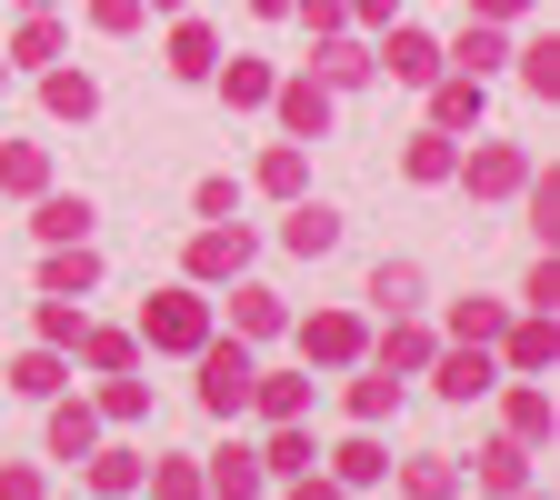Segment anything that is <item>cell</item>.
<instances>
[{"label":"cell","mask_w":560,"mask_h":500,"mask_svg":"<svg viewBox=\"0 0 560 500\" xmlns=\"http://www.w3.org/2000/svg\"><path fill=\"white\" fill-rule=\"evenodd\" d=\"M190 361H200V410H210V420H241V410H250V371H260L250 340H221V330H210Z\"/></svg>","instance_id":"1"},{"label":"cell","mask_w":560,"mask_h":500,"mask_svg":"<svg viewBox=\"0 0 560 500\" xmlns=\"http://www.w3.org/2000/svg\"><path fill=\"white\" fill-rule=\"evenodd\" d=\"M200 340H210V301L190 291V280H171L161 301H140V350H180V361H190Z\"/></svg>","instance_id":"2"},{"label":"cell","mask_w":560,"mask_h":500,"mask_svg":"<svg viewBox=\"0 0 560 500\" xmlns=\"http://www.w3.org/2000/svg\"><path fill=\"white\" fill-rule=\"evenodd\" d=\"M301 361H320V371H361V361H371V330L350 321V311H311V321H301Z\"/></svg>","instance_id":"3"},{"label":"cell","mask_w":560,"mask_h":500,"mask_svg":"<svg viewBox=\"0 0 560 500\" xmlns=\"http://www.w3.org/2000/svg\"><path fill=\"white\" fill-rule=\"evenodd\" d=\"M431 391H441V400H490V391H501V361L470 350V340H441V350H431Z\"/></svg>","instance_id":"4"},{"label":"cell","mask_w":560,"mask_h":500,"mask_svg":"<svg viewBox=\"0 0 560 500\" xmlns=\"http://www.w3.org/2000/svg\"><path fill=\"white\" fill-rule=\"evenodd\" d=\"M250 270V231L241 221H210L200 241H190V291H210V280H241Z\"/></svg>","instance_id":"5"},{"label":"cell","mask_w":560,"mask_h":500,"mask_svg":"<svg viewBox=\"0 0 560 500\" xmlns=\"http://www.w3.org/2000/svg\"><path fill=\"white\" fill-rule=\"evenodd\" d=\"M451 171H460L480 200H511V190L530 181V151H511V140H480V151H470V161H451Z\"/></svg>","instance_id":"6"},{"label":"cell","mask_w":560,"mask_h":500,"mask_svg":"<svg viewBox=\"0 0 560 500\" xmlns=\"http://www.w3.org/2000/svg\"><path fill=\"white\" fill-rule=\"evenodd\" d=\"M40 441H50V461H91V451H101V410H91L81 391H60V400H50V431H40Z\"/></svg>","instance_id":"7"},{"label":"cell","mask_w":560,"mask_h":500,"mask_svg":"<svg viewBox=\"0 0 560 500\" xmlns=\"http://www.w3.org/2000/svg\"><path fill=\"white\" fill-rule=\"evenodd\" d=\"M431 350H441V330H431V321H420V311H400V321H390V330L371 340V361L410 381V371H431Z\"/></svg>","instance_id":"8"},{"label":"cell","mask_w":560,"mask_h":500,"mask_svg":"<svg viewBox=\"0 0 560 500\" xmlns=\"http://www.w3.org/2000/svg\"><path fill=\"white\" fill-rule=\"evenodd\" d=\"M550 361H560V330H550V311H530V321H511V330H501V371L540 381Z\"/></svg>","instance_id":"9"},{"label":"cell","mask_w":560,"mask_h":500,"mask_svg":"<svg viewBox=\"0 0 560 500\" xmlns=\"http://www.w3.org/2000/svg\"><path fill=\"white\" fill-rule=\"evenodd\" d=\"M460 480H480L490 500H511V490H530V451L501 431V441H480V451H470V470H460Z\"/></svg>","instance_id":"10"},{"label":"cell","mask_w":560,"mask_h":500,"mask_svg":"<svg viewBox=\"0 0 560 500\" xmlns=\"http://www.w3.org/2000/svg\"><path fill=\"white\" fill-rule=\"evenodd\" d=\"M311 400H320L311 371H250V410L260 420H311Z\"/></svg>","instance_id":"11"},{"label":"cell","mask_w":560,"mask_h":500,"mask_svg":"<svg viewBox=\"0 0 560 500\" xmlns=\"http://www.w3.org/2000/svg\"><path fill=\"white\" fill-rule=\"evenodd\" d=\"M40 291H50V301H91V291H101V251H91V241H60V251L40 260Z\"/></svg>","instance_id":"12"},{"label":"cell","mask_w":560,"mask_h":500,"mask_svg":"<svg viewBox=\"0 0 560 500\" xmlns=\"http://www.w3.org/2000/svg\"><path fill=\"white\" fill-rule=\"evenodd\" d=\"M270 101H280V130H291V140H320L330 130V91L311 81V70H301V81H270Z\"/></svg>","instance_id":"13"},{"label":"cell","mask_w":560,"mask_h":500,"mask_svg":"<svg viewBox=\"0 0 560 500\" xmlns=\"http://www.w3.org/2000/svg\"><path fill=\"white\" fill-rule=\"evenodd\" d=\"M501 431H511L521 451H550V431H560V410H550V391H540V381H521V391L501 400Z\"/></svg>","instance_id":"14"},{"label":"cell","mask_w":560,"mask_h":500,"mask_svg":"<svg viewBox=\"0 0 560 500\" xmlns=\"http://www.w3.org/2000/svg\"><path fill=\"white\" fill-rule=\"evenodd\" d=\"M91 221H101V210H91L81 190H40V210H31L40 251H60V241H91Z\"/></svg>","instance_id":"15"},{"label":"cell","mask_w":560,"mask_h":500,"mask_svg":"<svg viewBox=\"0 0 560 500\" xmlns=\"http://www.w3.org/2000/svg\"><path fill=\"white\" fill-rule=\"evenodd\" d=\"M371 70H390V81H420V91H431V81H441V50L420 40V31H400V21H390V40L371 50Z\"/></svg>","instance_id":"16"},{"label":"cell","mask_w":560,"mask_h":500,"mask_svg":"<svg viewBox=\"0 0 560 500\" xmlns=\"http://www.w3.org/2000/svg\"><path fill=\"white\" fill-rule=\"evenodd\" d=\"M280 251H301V260L340 251V210H330V200H291V221H280Z\"/></svg>","instance_id":"17"},{"label":"cell","mask_w":560,"mask_h":500,"mask_svg":"<svg viewBox=\"0 0 560 500\" xmlns=\"http://www.w3.org/2000/svg\"><path fill=\"white\" fill-rule=\"evenodd\" d=\"M330 461V480L340 490H371V480H390V451H381V431H350L340 451H320Z\"/></svg>","instance_id":"18"},{"label":"cell","mask_w":560,"mask_h":500,"mask_svg":"<svg viewBox=\"0 0 560 500\" xmlns=\"http://www.w3.org/2000/svg\"><path fill=\"white\" fill-rule=\"evenodd\" d=\"M200 480H210V500H260V490H270L260 451H241V441H231V451H210V470H200Z\"/></svg>","instance_id":"19"},{"label":"cell","mask_w":560,"mask_h":500,"mask_svg":"<svg viewBox=\"0 0 560 500\" xmlns=\"http://www.w3.org/2000/svg\"><path fill=\"white\" fill-rule=\"evenodd\" d=\"M291 330V311H280V291H260V280H241L231 291V340H280Z\"/></svg>","instance_id":"20"},{"label":"cell","mask_w":560,"mask_h":500,"mask_svg":"<svg viewBox=\"0 0 560 500\" xmlns=\"http://www.w3.org/2000/svg\"><path fill=\"white\" fill-rule=\"evenodd\" d=\"M311 81H320V91H361V81H371V50H361V40H340V31H320Z\"/></svg>","instance_id":"21"},{"label":"cell","mask_w":560,"mask_h":500,"mask_svg":"<svg viewBox=\"0 0 560 500\" xmlns=\"http://www.w3.org/2000/svg\"><path fill=\"white\" fill-rule=\"evenodd\" d=\"M260 470H270V480H301V470H320V441L301 431V420H270V441H260Z\"/></svg>","instance_id":"22"},{"label":"cell","mask_w":560,"mask_h":500,"mask_svg":"<svg viewBox=\"0 0 560 500\" xmlns=\"http://www.w3.org/2000/svg\"><path fill=\"white\" fill-rule=\"evenodd\" d=\"M11 391H21V400H60V391H70V361H60L50 340H31L21 361H11Z\"/></svg>","instance_id":"23"},{"label":"cell","mask_w":560,"mask_h":500,"mask_svg":"<svg viewBox=\"0 0 560 500\" xmlns=\"http://www.w3.org/2000/svg\"><path fill=\"white\" fill-rule=\"evenodd\" d=\"M140 470H151V461H140V451H120V441H101V451L81 461V480H91L101 500H130V490H140Z\"/></svg>","instance_id":"24"},{"label":"cell","mask_w":560,"mask_h":500,"mask_svg":"<svg viewBox=\"0 0 560 500\" xmlns=\"http://www.w3.org/2000/svg\"><path fill=\"white\" fill-rule=\"evenodd\" d=\"M91 410H101V431H140V420H151V381H130V371H110Z\"/></svg>","instance_id":"25"},{"label":"cell","mask_w":560,"mask_h":500,"mask_svg":"<svg viewBox=\"0 0 560 500\" xmlns=\"http://www.w3.org/2000/svg\"><path fill=\"white\" fill-rule=\"evenodd\" d=\"M400 500H460V461H451V451L400 461Z\"/></svg>","instance_id":"26"},{"label":"cell","mask_w":560,"mask_h":500,"mask_svg":"<svg viewBox=\"0 0 560 500\" xmlns=\"http://www.w3.org/2000/svg\"><path fill=\"white\" fill-rule=\"evenodd\" d=\"M480 120V81H470V70H441V81H431V130H470Z\"/></svg>","instance_id":"27"},{"label":"cell","mask_w":560,"mask_h":500,"mask_svg":"<svg viewBox=\"0 0 560 500\" xmlns=\"http://www.w3.org/2000/svg\"><path fill=\"white\" fill-rule=\"evenodd\" d=\"M40 111L50 120H91L101 111V81H91V70H50V81H40Z\"/></svg>","instance_id":"28"},{"label":"cell","mask_w":560,"mask_h":500,"mask_svg":"<svg viewBox=\"0 0 560 500\" xmlns=\"http://www.w3.org/2000/svg\"><path fill=\"white\" fill-rule=\"evenodd\" d=\"M0 190H21V200L50 190V151H40V140H0Z\"/></svg>","instance_id":"29"},{"label":"cell","mask_w":560,"mask_h":500,"mask_svg":"<svg viewBox=\"0 0 560 500\" xmlns=\"http://www.w3.org/2000/svg\"><path fill=\"white\" fill-rule=\"evenodd\" d=\"M501 60H511V40H501V21H470V31H460V50H451L441 70H470V81H490V70H501Z\"/></svg>","instance_id":"30"},{"label":"cell","mask_w":560,"mask_h":500,"mask_svg":"<svg viewBox=\"0 0 560 500\" xmlns=\"http://www.w3.org/2000/svg\"><path fill=\"white\" fill-rule=\"evenodd\" d=\"M70 350H81L101 381H110V371H140V330H91V321H81V340H70Z\"/></svg>","instance_id":"31"},{"label":"cell","mask_w":560,"mask_h":500,"mask_svg":"<svg viewBox=\"0 0 560 500\" xmlns=\"http://www.w3.org/2000/svg\"><path fill=\"white\" fill-rule=\"evenodd\" d=\"M390 410H400V371H381V361H371L361 381H350V420H361V431H381Z\"/></svg>","instance_id":"32"},{"label":"cell","mask_w":560,"mask_h":500,"mask_svg":"<svg viewBox=\"0 0 560 500\" xmlns=\"http://www.w3.org/2000/svg\"><path fill=\"white\" fill-rule=\"evenodd\" d=\"M420 291H431V280H420V260H381V270H371V301H381L390 321L420 311Z\"/></svg>","instance_id":"33"},{"label":"cell","mask_w":560,"mask_h":500,"mask_svg":"<svg viewBox=\"0 0 560 500\" xmlns=\"http://www.w3.org/2000/svg\"><path fill=\"white\" fill-rule=\"evenodd\" d=\"M210 70H221V40H210L200 21H180L171 31V81H210Z\"/></svg>","instance_id":"34"},{"label":"cell","mask_w":560,"mask_h":500,"mask_svg":"<svg viewBox=\"0 0 560 500\" xmlns=\"http://www.w3.org/2000/svg\"><path fill=\"white\" fill-rule=\"evenodd\" d=\"M511 330V311L501 301H451V340H470V350H490V340H501Z\"/></svg>","instance_id":"35"},{"label":"cell","mask_w":560,"mask_h":500,"mask_svg":"<svg viewBox=\"0 0 560 500\" xmlns=\"http://www.w3.org/2000/svg\"><path fill=\"white\" fill-rule=\"evenodd\" d=\"M301 181H311V151H301V140H280V151L260 161V190L270 200H301Z\"/></svg>","instance_id":"36"},{"label":"cell","mask_w":560,"mask_h":500,"mask_svg":"<svg viewBox=\"0 0 560 500\" xmlns=\"http://www.w3.org/2000/svg\"><path fill=\"white\" fill-rule=\"evenodd\" d=\"M451 161H460V151H451V130H420L410 151H400V171H410V181H451Z\"/></svg>","instance_id":"37"},{"label":"cell","mask_w":560,"mask_h":500,"mask_svg":"<svg viewBox=\"0 0 560 500\" xmlns=\"http://www.w3.org/2000/svg\"><path fill=\"white\" fill-rule=\"evenodd\" d=\"M221 101H231V111H260V101H270V60H231V70H221Z\"/></svg>","instance_id":"38"},{"label":"cell","mask_w":560,"mask_h":500,"mask_svg":"<svg viewBox=\"0 0 560 500\" xmlns=\"http://www.w3.org/2000/svg\"><path fill=\"white\" fill-rule=\"evenodd\" d=\"M140 480H151L161 500H210V480H200V461H151V470H140Z\"/></svg>","instance_id":"39"},{"label":"cell","mask_w":560,"mask_h":500,"mask_svg":"<svg viewBox=\"0 0 560 500\" xmlns=\"http://www.w3.org/2000/svg\"><path fill=\"white\" fill-rule=\"evenodd\" d=\"M521 210H530V231L550 241V231H560V181H550V171H530V181H521Z\"/></svg>","instance_id":"40"},{"label":"cell","mask_w":560,"mask_h":500,"mask_svg":"<svg viewBox=\"0 0 560 500\" xmlns=\"http://www.w3.org/2000/svg\"><path fill=\"white\" fill-rule=\"evenodd\" d=\"M11 60H60V21H50V11H31V21H21V40H11Z\"/></svg>","instance_id":"41"},{"label":"cell","mask_w":560,"mask_h":500,"mask_svg":"<svg viewBox=\"0 0 560 500\" xmlns=\"http://www.w3.org/2000/svg\"><path fill=\"white\" fill-rule=\"evenodd\" d=\"M521 81H530L540 101L560 91V40H530V50H521Z\"/></svg>","instance_id":"42"},{"label":"cell","mask_w":560,"mask_h":500,"mask_svg":"<svg viewBox=\"0 0 560 500\" xmlns=\"http://www.w3.org/2000/svg\"><path fill=\"white\" fill-rule=\"evenodd\" d=\"M40 340H50V350L81 340V301H50V291H40Z\"/></svg>","instance_id":"43"},{"label":"cell","mask_w":560,"mask_h":500,"mask_svg":"<svg viewBox=\"0 0 560 500\" xmlns=\"http://www.w3.org/2000/svg\"><path fill=\"white\" fill-rule=\"evenodd\" d=\"M521 301H530V311H560V260H550V251L530 260V280H521Z\"/></svg>","instance_id":"44"},{"label":"cell","mask_w":560,"mask_h":500,"mask_svg":"<svg viewBox=\"0 0 560 500\" xmlns=\"http://www.w3.org/2000/svg\"><path fill=\"white\" fill-rule=\"evenodd\" d=\"M190 210H200V221H231V210H241V181H200Z\"/></svg>","instance_id":"45"},{"label":"cell","mask_w":560,"mask_h":500,"mask_svg":"<svg viewBox=\"0 0 560 500\" xmlns=\"http://www.w3.org/2000/svg\"><path fill=\"white\" fill-rule=\"evenodd\" d=\"M0 500H50V480L31 461H0Z\"/></svg>","instance_id":"46"},{"label":"cell","mask_w":560,"mask_h":500,"mask_svg":"<svg viewBox=\"0 0 560 500\" xmlns=\"http://www.w3.org/2000/svg\"><path fill=\"white\" fill-rule=\"evenodd\" d=\"M91 31H110V40L140 31V0H91Z\"/></svg>","instance_id":"47"},{"label":"cell","mask_w":560,"mask_h":500,"mask_svg":"<svg viewBox=\"0 0 560 500\" xmlns=\"http://www.w3.org/2000/svg\"><path fill=\"white\" fill-rule=\"evenodd\" d=\"M291 500H350V490H340L330 470H301V480H291Z\"/></svg>","instance_id":"48"},{"label":"cell","mask_w":560,"mask_h":500,"mask_svg":"<svg viewBox=\"0 0 560 500\" xmlns=\"http://www.w3.org/2000/svg\"><path fill=\"white\" fill-rule=\"evenodd\" d=\"M530 0H470V21H521Z\"/></svg>","instance_id":"49"},{"label":"cell","mask_w":560,"mask_h":500,"mask_svg":"<svg viewBox=\"0 0 560 500\" xmlns=\"http://www.w3.org/2000/svg\"><path fill=\"white\" fill-rule=\"evenodd\" d=\"M340 11H361V21H390V11H400V0H340Z\"/></svg>","instance_id":"50"},{"label":"cell","mask_w":560,"mask_h":500,"mask_svg":"<svg viewBox=\"0 0 560 500\" xmlns=\"http://www.w3.org/2000/svg\"><path fill=\"white\" fill-rule=\"evenodd\" d=\"M250 11H260V21H280V11H291V0H250Z\"/></svg>","instance_id":"51"},{"label":"cell","mask_w":560,"mask_h":500,"mask_svg":"<svg viewBox=\"0 0 560 500\" xmlns=\"http://www.w3.org/2000/svg\"><path fill=\"white\" fill-rule=\"evenodd\" d=\"M140 11H190V0H140Z\"/></svg>","instance_id":"52"},{"label":"cell","mask_w":560,"mask_h":500,"mask_svg":"<svg viewBox=\"0 0 560 500\" xmlns=\"http://www.w3.org/2000/svg\"><path fill=\"white\" fill-rule=\"evenodd\" d=\"M511 500H550V490H511Z\"/></svg>","instance_id":"53"},{"label":"cell","mask_w":560,"mask_h":500,"mask_svg":"<svg viewBox=\"0 0 560 500\" xmlns=\"http://www.w3.org/2000/svg\"><path fill=\"white\" fill-rule=\"evenodd\" d=\"M0 91H11V60H0Z\"/></svg>","instance_id":"54"},{"label":"cell","mask_w":560,"mask_h":500,"mask_svg":"<svg viewBox=\"0 0 560 500\" xmlns=\"http://www.w3.org/2000/svg\"><path fill=\"white\" fill-rule=\"evenodd\" d=\"M21 11H50V0H21Z\"/></svg>","instance_id":"55"}]
</instances>
